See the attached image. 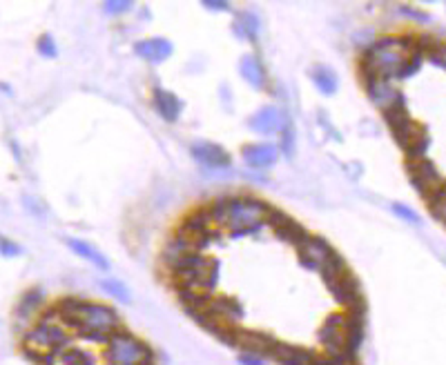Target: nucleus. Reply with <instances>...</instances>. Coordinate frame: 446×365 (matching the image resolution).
Returning a JSON list of instances; mask_svg holds the SVG:
<instances>
[{"label":"nucleus","instance_id":"f257e3e1","mask_svg":"<svg viewBox=\"0 0 446 365\" xmlns=\"http://www.w3.org/2000/svg\"><path fill=\"white\" fill-rule=\"evenodd\" d=\"M56 312L65 325H69L81 337L108 343L112 334H116L121 328V316L112 307L103 303H90L81 298H63L56 305Z\"/></svg>","mask_w":446,"mask_h":365},{"label":"nucleus","instance_id":"f03ea898","mask_svg":"<svg viewBox=\"0 0 446 365\" xmlns=\"http://www.w3.org/2000/svg\"><path fill=\"white\" fill-rule=\"evenodd\" d=\"M270 210L268 203L252 196H223L208 207L217 228L230 230L232 236L257 232L268 221Z\"/></svg>","mask_w":446,"mask_h":365},{"label":"nucleus","instance_id":"7ed1b4c3","mask_svg":"<svg viewBox=\"0 0 446 365\" xmlns=\"http://www.w3.org/2000/svg\"><path fill=\"white\" fill-rule=\"evenodd\" d=\"M413 51H420L418 36H384L373 42L362 56L364 78H399L402 67Z\"/></svg>","mask_w":446,"mask_h":365},{"label":"nucleus","instance_id":"20e7f679","mask_svg":"<svg viewBox=\"0 0 446 365\" xmlns=\"http://www.w3.org/2000/svg\"><path fill=\"white\" fill-rule=\"evenodd\" d=\"M384 118L390 127L393 136H395L397 145L404 149L408 158H424L427 149L431 145V138L424 130V125L415 123L411 118L406 110V101L402 99L397 103H393L390 107L384 110Z\"/></svg>","mask_w":446,"mask_h":365},{"label":"nucleus","instance_id":"39448f33","mask_svg":"<svg viewBox=\"0 0 446 365\" xmlns=\"http://www.w3.org/2000/svg\"><path fill=\"white\" fill-rule=\"evenodd\" d=\"M170 274L174 276L179 287L212 294V289L217 287L219 281V261L212 259V256H206L204 252H195L179 261L170 270Z\"/></svg>","mask_w":446,"mask_h":365},{"label":"nucleus","instance_id":"423d86ee","mask_svg":"<svg viewBox=\"0 0 446 365\" xmlns=\"http://www.w3.org/2000/svg\"><path fill=\"white\" fill-rule=\"evenodd\" d=\"M103 357L108 365H152V352L141 339L119 330L105 343Z\"/></svg>","mask_w":446,"mask_h":365},{"label":"nucleus","instance_id":"0eeeda50","mask_svg":"<svg viewBox=\"0 0 446 365\" xmlns=\"http://www.w3.org/2000/svg\"><path fill=\"white\" fill-rule=\"evenodd\" d=\"M69 337L67 332L63 330V325L54 323V321H40L36 328L29 330V334L25 337V346H27V357L36 359V354H56L63 348H67Z\"/></svg>","mask_w":446,"mask_h":365},{"label":"nucleus","instance_id":"6e6552de","mask_svg":"<svg viewBox=\"0 0 446 365\" xmlns=\"http://www.w3.org/2000/svg\"><path fill=\"white\" fill-rule=\"evenodd\" d=\"M317 341L326 350V357H353L348 334V314H331L317 332Z\"/></svg>","mask_w":446,"mask_h":365},{"label":"nucleus","instance_id":"1a4fd4ad","mask_svg":"<svg viewBox=\"0 0 446 365\" xmlns=\"http://www.w3.org/2000/svg\"><path fill=\"white\" fill-rule=\"evenodd\" d=\"M406 171L411 176L413 187H415L424 196V201H427L433 192L444 182L438 167H435L427 156L424 158H406Z\"/></svg>","mask_w":446,"mask_h":365},{"label":"nucleus","instance_id":"9d476101","mask_svg":"<svg viewBox=\"0 0 446 365\" xmlns=\"http://www.w3.org/2000/svg\"><path fill=\"white\" fill-rule=\"evenodd\" d=\"M272 228V232L279 236L281 241H286V243H290L292 248H297L299 250L302 245L311 239V234H308V230L304 228V225L299 223V221H295L292 217H288L286 212H281V210H270V214H268V221H265Z\"/></svg>","mask_w":446,"mask_h":365},{"label":"nucleus","instance_id":"9b49d317","mask_svg":"<svg viewBox=\"0 0 446 365\" xmlns=\"http://www.w3.org/2000/svg\"><path fill=\"white\" fill-rule=\"evenodd\" d=\"M248 125L252 132L268 136V134H283L290 127V121L279 107H263V110L250 116Z\"/></svg>","mask_w":446,"mask_h":365},{"label":"nucleus","instance_id":"f8f14e48","mask_svg":"<svg viewBox=\"0 0 446 365\" xmlns=\"http://www.w3.org/2000/svg\"><path fill=\"white\" fill-rule=\"evenodd\" d=\"M272 337L263 334V332H254V330H232V341L230 346L241 348L246 354H257V357H270V352L274 348Z\"/></svg>","mask_w":446,"mask_h":365},{"label":"nucleus","instance_id":"ddd939ff","mask_svg":"<svg viewBox=\"0 0 446 365\" xmlns=\"http://www.w3.org/2000/svg\"><path fill=\"white\" fill-rule=\"evenodd\" d=\"M335 250L328 245L324 239H320V236H311L299 250H297V254H299V261L302 265L306 267V270H317L320 272V267L328 261V256H331Z\"/></svg>","mask_w":446,"mask_h":365},{"label":"nucleus","instance_id":"4468645a","mask_svg":"<svg viewBox=\"0 0 446 365\" xmlns=\"http://www.w3.org/2000/svg\"><path fill=\"white\" fill-rule=\"evenodd\" d=\"M195 252H201L199 248H197V243L190 239L188 234H183L181 230H179L174 236H172V241H170L165 248H163V254H161V261H163V265L167 267V270H172V267L181 261V259H185V256H190V254H195Z\"/></svg>","mask_w":446,"mask_h":365},{"label":"nucleus","instance_id":"2eb2a0df","mask_svg":"<svg viewBox=\"0 0 446 365\" xmlns=\"http://www.w3.org/2000/svg\"><path fill=\"white\" fill-rule=\"evenodd\" d=\"M366 80V92H368V99L373 101L381 112L390 107L393 103L402 101L404 96L402 92L393 85L390 80H384V78H364Z\"/></svg>","mask_w":446,"mask_h":365},{"label":"nucleus","instance_id":"dca6fc26","mask_svg":"<svg viewBox=\"0 0 446 365\" xmlns=\"http://www.w3.org/2000/svg\"><path fill=\"white\" fill-rule=\"evenodd\" d=\"M172 42L165 40V38H145V40H139L134 45V51L136 56L152 62V65H158V62L167 60L172 56Z\"/></svg>","mask_w":446,"mask_h":365},{"label":"nucleus","instance_id":"f3484780","mask_svg":"<svg viewBox=\"0 0 446 365\" xmlns=\"http://www.w3.org/2000/svg\"><path fill=\"white\" fill-rule=\"evenodd\" d=\"M241 156L246 160V165L252 169H265L277 163L279 158V149L272 147V145H265V143H252L246 145L241 149Z\"/></svg>","mask_w":446,"mask_h":365},{"label":"nucleus","instance_id":"a211bd4d","mask_svg":"<svg viewBox=\"0 0 446 365\" xmlns=\"http://www.w3.org/2000/svg\"><path fill=\"white\" fill-rule=\"evenodd\" d=\"M190 152H192L195 160L206 167H228L230 165V154L223 149L221 145H215V143H195L190 147Z\"/></svg>","mask_w":446,"mask_h":365},{"label":"nucleus","instance_id":"6ab92c4d","mask_svg":"<svg viewBox=\"0 0 446 365\" xmlns=\"http://www.w3.org/2000/svg\"><path fill=\"white\" fill-rule=\"evenodd\" d=\"M152 103H154V110L161 114V118H163V121H167V123H174V121H179V116H181L183 103L179 101L172 92L161 90V87H154Z\"/></svg>","mask_w":446,"mask_h":365},{"label":"nucleus","instance_id":"aec40b11","mask_svg":"<svg viewBox=\"0 0 446 365\" xmlns=\"http://www.w3.org/2000/svg\"><path fill=\"white\" fill-rule=\"evenodd\" d=\"M45 363L47 365H97L90 352L76 350V348H63L56 354H49Z\"/></svg>","mask_w":446,"mask_h":365},{"label":"nucleus","instance_id":"412c9836","mask_svg":"<svg viewBox=\"0 0 446 365\" xmlns=\"http://www.w3.org/2000/svg\"><path fill=\"white\" fill-rule=\"evenodd\" d=\"M239 71H241V76L252 85V87H257V90L265 87V69H263L259 58L243 56L241 62H239Z\"/></svg>","mask_w":446,"mask_h":365},{"label":"nucleus","instance_id":"4be33fe9","mask_svg":"<svg viewBox=\"0 0 446 365\" xmlns=\"http://www.w3.org/2000/svg\"><path fill=\"white\" fill-rule=\"evenodd\" d=\"M67 245H69V250H72L74 254H79L81 259L94 263L97 267H101V270H108V267H110V261L105 259V256L99 252V248H94V245L85 243V241H81V239H67Z\"/></svg>","mask_w":446,"mask_h":365},{"label":"nucleus","instance_id":"5701e85b","mask_svg":"<svg viewBox=\"0 0 446 365\" xmlns=\"http://www.w3.org/2000/svg\"><path fill=\"white\" fill-rule=\"evenodd\" d=\"M311 78H313V83L317 85V90H320L322 94L331 96V94L337 92L339 78H337V74H335L331 67H324V65L313 67V69H311Z\"/></svg>","mask_w":446,"mask_h":365},{"label":"nucleus","instance_id":"b1692460","mask_svg":"<svg viewBox=\"0 0 446 365\" xmlns=\"http://www.w3.org/2000/svg\"><path fill=\"white\" fill-rule=\"evenodd\" d=\"M235 31L237 36L243 40H254L257 38V31H259V20L254 14H239L235 20Z\"/></svg>","mask_w":446,"mask_h":365},{"label":"nucleus","instance_id":"393cba45","mask_svg":"<svg viewBox=\"0 0 446 365\" xmlns=\"http://www.w3.org/2000/svg\"><path fill=\"white\" fill-rule=\"evenodd\" d=\"M101 287H103V292L110 294L112 298L121 300V303H130V289H127L121 281H112V278H108V281L101 283Z\"/></svg>","mask_w":446,"mask_h":365},{"label":"nucleus","instance_id":"a878e982","mask_svg":"<svg viewBox=\"0 0 446 365\" xmlns=\"http://www.w3.org/2000/svg\"><path fill=\"white\" fill-rule=\"evenodd\" d=\"M422 60H424L422 51H413L411 56H408V60H406V65L402 67L399 78H411V76H415V74L422 69Z\"/></svg>","mask_w":446,"mask_h":365},{"label":"nucleus","instance_id":"bb28decb","mask_svg":"<svg viewBox=\"0 0 446 365\" xmlns=\"http://www.w3.org/2000/svg\"><path fill=\"white\" fill-rule=\"evenodd\" d=\"M103 9L108 16H121L125 12H130V9H134V3H130V0H110V3L103 5Z\"/></svg>","mask_w":446,"mask_h":365},{"label":"nucleus","instance_id":"cd10ccee","mask_svg":"<svg viewBox=\"0 0 446 365\" xmlns=\"http://www.w3.org/2000/svg\"><path fill=\"white\" fill-rule=\"evenodd\" d=\"M38 51L42 53V56H49V58H54L56 56V42H54V38H51L49 34H45V36H40L38 38Z\"/></svg>","mask_w":446,"mask_h":365},{"label":"nucleus","instance_id":"c85d7f7f","mask_svg":"<svg viewBox=\"0 0 446 365\" xmlns=\"http://www.w3.org/2000/svg\"><path fill=\"white\" fill-rule=\"evenodd\" d=\"M42 303V294L40 292H31V294H27L25 298H23V303H20V314H25L27 312V316L31 314V309L34 307H38Z\"/></svg>","mask_w":446,"mask_h":365},{"label":"nucleus","instance_id":"c756f323","mask_svg":"<svg viewBox=\"0 0 446 365\" xmlns=\"http://www.w3.org/2000/svg\"><path fill=\"white\" fill-rule=\"evenodd\" d=\"M393 212H395L399 219H404L408 223H420V214L413 212L408 205H402V203H393Z\"/></svg>","mask_w":446,"mask_h":365},{"label":"nucleus","instance_id":"7c9ffc66","mask_svg":"<svg viewBox=\"0 0 446 365\" xmlns=\"http://www.w3.org/2000/svg\"><path fill=\"white\" fill-rule=\"evenodd\" d=\"M429 56H431V60L435 62V65H440V67L446 69V42H440V47L435 51H431Z\"/></svg>","mask_w":446,"mask_h":365},{"label":"nucleus","instance_id":"2f4dec72","mask_svg":"<svg viewBox=\"0 0 446 365\" xmlns=\"http://www.w3.org/2000/svg\"><path fill=\"white\" fill-rule=\"evenodd\" d=\"M0 254H5V256H18V254H20V248H18L16 243H12V241L0 239Z\"/></svg>","mask_w":446,"mask_h":365},{"label":"nucleus","instance_id":"473e14b6","mask_svg":"<svg viewBox=\"0 0 446 365\" xmlns=\"http://www.w3.org/2000/svg\"><path fill=\"white\" fill-rule=\"evenodd\" d=\"M239 363L241 365H265L263 357H257V354H241Z\"/></svg>","mask_w":446,"mask_h":365},{"label":"nucleus","instance_id":"72a5a7b5","mask_svg":"<svg viewBox=\"0 0 446 365\" xmlns=\"http://www.w3.org/2000/svg\"><path fill=\"white\" fill-rule=\"evenodd\" d=\"M431 210H433V217H435V219H440V221L446 225V201L438 203V205H433Z\"/></svg>","mask_w":446,"mask_h":365},{"label":"nucleus","instance_id":"f704fd0d","mask_svg":"<svg viewBox=\"0 0 446 365\" xmlns=\"http://www.w3.org/2000/svg\"><path fill=\"white\" fill-rule=\"evenodd\" d=\"M206 9H212V12H226V9L230 7L228 3H212V0H206L204 3Z\"/></svg>","mask_w":446,"mask_h":365},{"label":"nucleus","instance_id":"c9c22d12","mask_svg":"<svg viewBox=\"0 0 446 365\" xmlns=\"http://www.w3.org/2000/svg\"><path fill=\"white\" fill-rule=\"evenodd\" d=\"M402 12H404V14H411V18H415V20H429V18H427V14L415 12V9H411V7H402Z\"/></svg>","mask_w":446,"mask_h":365}]
</instances>
